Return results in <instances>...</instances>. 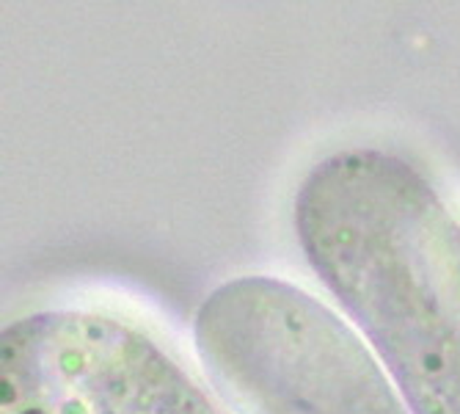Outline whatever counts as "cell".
<instances>
[{"mask_svg": "<svg viewBox=\"0 0 460 414\" xmlns=\"http://www.w3.org/2000/svg\"><path fill=\"white\" fill-rule=\"evenodd\" d=\"M314 274L358 323L411 414H460V224L397 155L317 163L296 199Z\"/></svg>", "mask_w": 460, "mask_h": 414, "instance_id": "6da1fadb", "label": "cell"}, {"mask_svg": "<svg viewBox=\"0 0 460 414\" xmlns=\"http://www.w3.org/2000/svg\"><path fill=\"white\" fill-rule=\"evenodd\" d=\"M196 343L243 414H408L353 331L289 282L221 284L196 315Z\"/></svg>", "mask_w": 460, "mask_h": 414, "instance_id": "7a4b0ae2", "label": "cell"}, {"mask_svg": "<svg viewBox=\"0 0 460 414\" xmlns=\"http://www.w3.org/2000/svg\"><path fill=\"white\" fill-rule=\"evenodd\" d=\"M0 414H226L141 331L39 312L0 338Z\"/></svg>", "mask_w": 460, "mask_h": 414, "instance_id": "3957f363", "label": "cell"}]
</instances>
